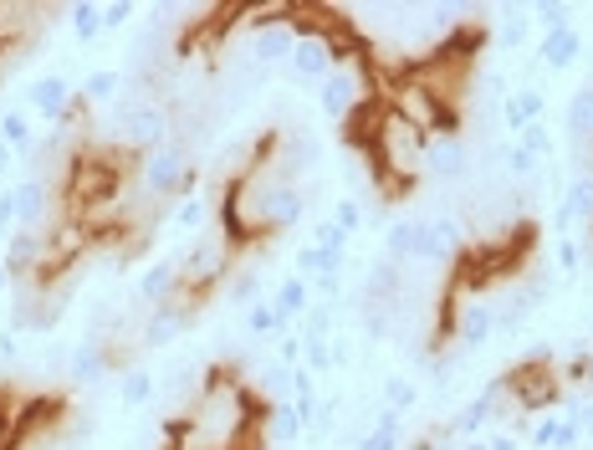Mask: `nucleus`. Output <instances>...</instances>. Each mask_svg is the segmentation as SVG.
<instances>
[{
	"mask_svg": "<svg viewBox=\"0 0 593 450\" xmlns=\"http://www.w3.org/2000/svg\"><path fill=\"white\" fill-rule=\"evenodd\" d=\"M256 394L231 369H205V384L184 409V436L175 450H246L256 430Z\"/></svg>",
	"mask_w": 593,
	"mask_h": 450,
	"instance_id": "f257e3e1",
	"label": "nucleus"
},
{
	"mask_svg": "<svg viewBox=\"0 0 593 450\" xmlns=\"http://www.w3.org/2000/svg\"><path fill=\"white\" fill-rule=\"evenodd\" d=\"M369 119H373V175L394 195H404L415 180H425V144H430V134L404 119L394 103L369 108Z\"/></svg>",
	"mask_w": 593,
	"mask_h": 450,
	"instance_id": "f03ea898",
	"label": "nucleus"
},
{
	"mask_svg": "<svg viewBox=\"0 0 593 450\" xmlns=\"http://www.w3.org/2000/svg\"><path fill=\"white\" fill-rule=\"evenodd\" d=\"M231 261H236V246H231V236H225L221 225L205 230V236H194L190 246L179 251V292L190 297V307H200V302L221 286Z\"/></svg>",
	"mask_w": 593,
	"mask_h": 450,
	"instance_id": "7ed1b4c3",
	"label": "nucleus"
},
{
	"mask_svg": "<svg viewBox=\"0 0 593 450\" xmlns=\"http://www.w3.org/2000/svg\"><path fill=\"white\" fill-rule=\"evenodd\" d=\"M317 108H323V119L343 123V128H348L363 108H373V77H369V57H363V52H343L338 67H333L327 82L317 88Z\"/></svg>",
	"mask_w": 593,
	"mask_h": 450,
	"instance_id": "20e7f679",
	"label": "nucleus"
},
{
	"mask_svg": "<svg viewBox=\"0 0 593 450\" xmlns=\"http://www.w3.org/2000/svg\"><path fill=\"white\" fill-rule=\"evenodd\" d=\"M138 184H144L148 200H184L194 195V169H190V149L184 144H164V149L144 154V169H138Z\"/></svg>",
	"mask_w": 593,
	"mask_h": 450,
	"instance_id": "39448f33",
	"label": "nucleus"
},
{
	"mask_svg": "<svg viewBox=\"0 0 593 450\" xmlns=\"http://www.w3.org/2000/svg\"><path fill=\"white\" fill-rule=\"evenodd\" d=\"M292 31H296V46H292L287 72H292V82H302V88H323L327 72H333L343 57V42L333 31H312V26H292Z\"/></svg>",
	"mask_w": 593,
	"mask_h": 450,
	"instance_id": "423d86ee",
	"label": "nucleus"
},
{
	"mask_svg": "<svg viewBox=\"0 0 593 450\" xmlns=\"http://www.w3.org/2000/svg\"><path fill=\"white\" fill-rule=\"evenodd\" d=\"M119 144L128 154H154L169 144V108L159 98H138V103H123L119 113Z\"/></svg>",
	"mask_w": 593,
	"mask_h": 450,
	"instance_id": "0eeeda50",
	"label": "nucleus"
},
{
	"mask_svg": "<svg viewBox=\"0 0 593 450\" xmlns=\"http://www.w3.org/2000/svg\"><path fill=\"white\" fill-rule=\"evenodd\" d=\"M466 251V221L450 211H435L425 221H415V261L425 267H450Z\"/></svg>",
	"mask_w": 593,
	"mask_h": 450,
	"instance_id": "6e6552de",
	"label": "nucleus"
},
{
	"mask_svg": "<svg viewBox=\"0 0 593 450\" xmlns=\"http://www.w3.org/2000/svg\"><path fill=\"white\" fill-rule=\"evenodd\" d=\"M26 103H31V113H36V119L67 128V123L82 119L88 98H72V82H67V77H61V72H46V77H36V82L26 88Z\"/></svg>",
	"mask_w": 593,
	"mask_h": 450,
	"instance_id": "1a4fd4ad",
	"label": "nucleus"
},
{
	"mask_svg": "<svg viewBox=\"0 0 593 450\" xmlns=\"http://www.w3.org/2000/svg\"><path fill=\"white\" fill-rule=\"evenodd\" d=\"M190 323H194V307L190 302H164V307H148V323H144V333H138V344L148 348V353H164V348H175L184 333H190Z\"/></svg>",
	"mask_w": 593,
	"mask_h": 450,
	"instance_id": "9d476101",
	"label": "nucleus"
},
{
	"mask_svg": "<svg viewBox=\"0 0 593 450\" xmlns=\"http://www.w3.org/2000/svg\"><path fill=\"white\" fill-rule=\"evenodd\" d=\"M450 338H456L460 353H475V348H486L496 338V313H491V302L481 297H466L460 302L456 323H450Z\"/></svg>",
	"mask_w": 593,
	"mask_h": 450,
	"instance_id": "9b49d317",
	"label": "nucleus"
},
{
	"mask_svg": "<svg viewBox=\"0 0 593 450\" xmlns=\"http://www.w3.org/2000/svg\"><path fill=\"white\" fill-rule=\"evenodd\" d=\"M496 400H502V379H491L486 390L471 394V400L450 415V425H445L450 440H475L481 430H491V420H496Z\"/></svg>",
	"mask_w": 593,
	"mask_h": 450,
	"instance_id": "f8f14e48",
	"label": "nucleus"
},
{
	"mask_svg": "<svg viewBox=\"0 0 593 450\" xmlns=\"http://www.w3.org/2000/svg\"><path fill=\"white\" fill-rule=\"evenodd\" d=\"M108 374H113V353H108L103 338H82L77 348H67V379H72L77 390H92Z\"/></svg>",
	"mask_w": 593,
	"mask_h": 450,
	"instance_id": "ddd939ff",
	"label": "nucleus"
},
{
	"mask_svg": "<svg viewBox=\"0 0 593 450\" xmlns=\"http://www.w3.org/2000/svg\"><path fill=\"white\" fill-rule=\"evenodd\" d=\"M466 169H471L466 138L460 134H430V144H425V180H460Z\"/></svg>",
	"mask_w": 593,
	"mask_h": 450,
	"instance_id": "4468645a",
	"label": "nucleus"
},
{
	"mask_svg": "<svg viewBox=\"0 0 593 450\" xmlns=\"http://www.w3.org/2000/svg\"><path fill=\"white\" fill-rule=\"evenodd\" d=\"M134 297L144 307H164V302L179 297V251L175 256H159V261H148L144 277L134 282Z\"/></svg>",
	"mask_w": 593,
	"mask_h": 450,
	"instance_id": "2eb2a0df",
	"label": "nucleus"
},
{
	"mask_svg": "<svg viewBox=\"0 0 593 450\" xmlns=\"http://www.w3.org/2000/svg\"><path fill=\"white\" fill-rule=\"evenodd\" d=\"M292 46H296L292 21H267V26L251 31V46H246V57H251L256 67H282V61H292Z\"/></svg>",
	"mask_w": 593,
	"mask_h": 450,
	"instance_id": "dca6fc26",
	"label": "nucleus"
},
{
	"mask_svg": "<svg viewBox=\"0 0 593 450\" xmlns=\"http://www.w3.org/2000/svg\"><path fill=\"white\" fill-rule=\"evenodd\" d=\"M0 267L15 277H31L36 267H46V230H15L11 240H5V256H0Z\"/></svg>",
	"mask_w": 593,
	"mask_h": 450,
	"instance_id": "f3484780",
	"label": "nucleus"
},
{
	"mask_svg": "<svg viewBox=\"0 0 593 450\" xmlns=\"http://www.w3.org/2000/svg\"><path fill=\"white\" fill-rule=\"evenodd\" d=\"M302 215H307V190H296V180L277 184V195L267 205V236H282V230L302 225Z\"/></svg>",
	"mask_w": 593,
	"mask_h": 450,
	"instance_id": "a211bd4d",
	"label": "nucleus"
},
{
	"mask_svg": "<svg viewBox=\"0 0 593 450\" xmlns=\"http://www.w3.org/2000/svg\"><path fill=\"white\" fill-rule=\"evenodd\" d=\"M537 61H542L548 72H568V67H579V61H583V36L573 26H568V31H548V36L537 42Z\"/></svg>",
	"mask_w": 593,
	"mask_h": 450,
	"instance_id": "6ab92c4d",
	"label": "nucleus"
},
{
	"mask_svg": "<svg viewBox=\"0 0 593 450\" xmlns=\"http://www.w3.org/2000/svg\"><path fill=\"white\" fill-rule=\"evenodd\" d=\"M261 430H267V446H296L307 436V420H302V409L292 400H282V405L261 409Z\"/></svg>",
	"mask_w": 593,
	"mask_h": 450,
	"instance_id": "aec40b11",
	"label": "nucleus"
},
{
	"mask_svg": "<svg viewBox=\"0 0 593 450\" xmlns=\"http://www.w3.org/2000/svg\"><path fill=\"white\" fill-rule=\"evenodd\" d=\"M542 113H548V92H537V88H522V92H512V98H502L506 134H522V128L542 123Z\"/></svg>",
	"mask_w": 593,
	"mask_h": 450,
	"instance_id": "412c9836",
	"label": "nucleus"
},
{
	"mask_svg": "<svg viewBox=\"0 0 593 450\" xmlns=\"http://www.w3.org/2000/svg\"><path fill=\"white\" fill-rule=\"evenodd\" d=\"M277 165L287 169V175H307V169H317L323 165V144L312 134H287V138H277Z\"/></svg>",
	"mask_w": 593,
	"mask_h": 450,
	"instance_id": "4be33fe9",
	"label": "nucleus"
},
{
	"mask_svg": "<svg viewBox=\"0 0 593 450\" xmlns=\"http://www.w3.org/2000/svg\"><path fill=\"white\" fill-rule=\"evenodd\" d=\"M354 450H404V415H394V409H373V420L369 430L358 436Z\"/></svg>",
	"mask_w": 593,
	"mask_h": 450,
	"instance_id": "5701e85b",
	"label": "nucleus"
},
{
	"mask_svg": "<svg viewBox=\"0 0 593 450\" xmlns=\"http://www.w3.org/2000/svg\"><path fill=\"white\" fill-rule=\"evenodd\" d=\"M271 307H277V317H282V328H296L302 313L312 307V282H302V277H282L277 292H271Z\"/></svg>",
	"mask_w": 593,
	"mask_h": 450,
	"instance_id": "b1692460",
	"label": "nucleus"
},
{
	"mask_svg": "<svg viewBox=\"0 0 593 450\" xmlns=\"http://www.w3.org/2000/svg\"><path fill=\"white\" fill-rule=\"evenodd\" d=\"M15 211H21V230H46V180L42 175L15 184Z\"/></svg>",
	"mask_w": 593,
	"mask_h": 450,
	"instance_id": "393cba45",
	"label": "nucleus"
},
{
	"mask_svg": "<svg viewBox=\"0 0 593 450\" xmlns=\"http://www.w3.org/2000/svg\"><path fill=\"white\" fill-rule=\"evenodd\" d=\"M154 369H144V363H134V369H123V379H119V405L123 409H144L148 400H154Z\"/></svg>",
	"mask_w": 593,
	"mask_h": 450,
	"instance_id": "a878e982",
	"label": "nucleus"
},
{
	"mask_svg": "<svg viewBox=\"0 0 593 450\" xmlns=\"http://www.w3.org/2000/svg\"><path fill=\"white\" fill-rule=\"evenodd\" d=\"M256 390H261V400L267 405H282V400H292V369L277 359L256 363Z\"/></svg>",
	"mask_w": 593,
	"mask_h": 450,
	"instance_id": "bb28decb",
	"label": "nucleus"
},
{
	"mask_svg": "<svg viewBox=\"0 0 593 450\" xmlns=\"http://www.w3.org/2000/svg\"><path fill=\"white\" fill-rule=\"evenodd\" d=\"M205 221H210V200L205 195H184L175 211H169L175 236H205Z\"/></svg>",
	"mask_w": 593,
	"mask_h": 450,
	"instance_id": "cd10ccee",
	"label": "nucleus"
},
{
	"mask_svg": "<svg viewBox=\"0 0 593 450\" xmlns=\"http://www.w3.org/2000/svg\"><path fill=\"white\" fill-rule=\"evenodd\" d=\"M0 144L11 154H26L36 138H31V108H5L0 113Z\"/></svg>",
	"mask_w": 593,
	"mask_h": 450,
	"instance_id": "c85d7f7f",
	"label": "nucleus"
},
{
	"mask_svg": "<svg viewBox=\"0 0 593 450\" xmlns=\"http://www.w3.org/2000/svg\"><path fill=\"white\" fill-rule=\"evenodd\" d=\"M67 21H72V36L82 46H92L98 36H103V0H77L72 11H67Z\"/></svg>",
	"mask_w": 593,
	"mask_h": 450,
	"instance_id": "c756f323",
	"label": "nucleus"
},
{
	"mask_svg": "<svg viewBox=\"0 0 593 450\" xmlns=\"http://www.w3.org/2000/svg\"><path fill=\"white\" fill-rule=\"evenodd\" d=\"M568 138L573 144H593V82L573 92V103H568Z\"/></svg>",
	"mask_w": 593,
	"mask_h": 450,
	"instance_id": "7c9ffc66",
	"label": "nucleus"
},
{
	"mask_svg": "<svg viewBox=\"0 0 593 450\" xmlns=\"http://www.w3.org/2000/svg\"><path fill=\"white\" fill-rule=\"evenodd\" d=\"M379 405L384 409H394V415H410V409L419 405V384L410 374H394V379H384V390H379Z\"/></svg>",
	"mask_w": 593,
	"mask_h": 450,
	"instance_id": "2f4dec72",
	"label": "nucleus"
},
{
	"mask_svg": "<svg viewBox=\"0 0 593 450\" xmlns=\"http://www.w3.org/2000/svg\"><path fill=\"white\" fill-rule=\"evenodd\" d=\"M384 261H415V221H394L384 230Z\"/></svg>",
	"mask_w": 593,
	"mask_h": 450,
	"instance_id": "473e14b6",
	"label": "nucleus"
},
{
	"mask_svg": "<svg viewBox=\"0 0 593 450\" xmlns=\"http://www.w3.org/2000/svg\"><path fill=\"white\" fill-rule=\"evenodd\" d=\"M240 328L251 333V338H271V333H287L282 317H277V307H271V297H267V302H251V307L240 313Z\"/></svg>",
	"mask_w": 593,
	"mask_h": 450,
	"instance_id": "72a5a7b5",
	"label": "nucleus"
},
{
	"mask_svg": "<svg viewBox=\"0 0 593 450\" xmlns=\"http://www.w3.org/2000/svg\"><path fill=\"white\" fill-rule=\"evenodd\" d=\"M558 425H563V415L558 409H537L533 425H527V450H552V440H558Z\"/></svg>",
	"mask_w": 593,
	"mask_h": 450,
	"instance_id": "f704fd0d",
	"label": "nucleus"
},
{
	"mask_svg": "<svg viewBox=\"0 0 593 450\" xmlns=\"http://www.w3.org/2000/svg\"><path fill=\"white\" fill-rule=\"evenodd\" d=\"M119 92H123V72H113V67H103V72H92L82 82V98L88 103H119Z\"/></svg>",
	"mask_w": 593,
	"mask_h": 450,
	"instance_id": "c9c22d12",
	"label": "nucleus"
},
{
	"mask_svg": "<svg viewBox=\"0 0 593 450\" xmlns=\"http://www.w3.org/2000/svg\"><path fill=\"white\" fill-rule=\"evenodd\" d=\"M302 369L312 379L317 374H333L338 363H333V338H302Z\"/></svg>",
	"mask_w": 593,
	"mask_h": 450,
	"instance_id": "e433bc0d",
	"label": "nucleus"
},
{
	"mask_svg": "<svg viewBox=\"0 0 593 450\" xmlns=\"http://www.w3.org/2000/svg\"><path fill=\"white\" fill-rule=\"evenodd\" d=\"M527 15L542 26V36H548V31H568V26H573V11L558 5V0H537V5H527Z\"/></svg>",
	"mask_w": 593,
	"mask_h": 450,
	"instance_id": "4c0bfd02",
	"label": "nucleus"
},
{
	"mask_svg": "<svg viewBox=\"0 0 593 450\" xmlns=\"http://www.w3.org/2000/svg\"><path fill=\"white\" fill-rule=\"evenodd\" d=\"M296 333L302 338H333V302H312L302 323H296Z\"/></svg>",
	"mask_w": 593,
	"mask_h": 450,
	"instance_id": "58836bf2",
	"label": "nucleus"
},
{
	"mask_svg": "<svg viewBox=\"0 0 593 450\" xmlns=\"http://www.w3.org/2000/svg\"><path fill=\"white\" fill-rule=\"evenodd\" d=\"M527 31H533L527 11H506L502 31H496V42H502V52H517V46H527Z\"/></svg>",
	"mask_w": 593,
	"mask_h": 450,
	"instance_id": "ea45409f",
	"label": "nucleus"
},
{
	"mask_svg": "<svg viewBox=\"0 0 593 450\" xmlns=\"http://www.w3.org/2000/svg\"><path fill=\"white\" fill-rule=\"evenodd\" d=\"M517 149H522V154H533L537 165H542V159L552 154V134H548V123H533V128H522V134H517Z\"/></svg>",
	"mask_w": 593,
	"mask_h": 450,
	"instance_id": "a19ab883",
	"label": "nucleus"
},
{
	"mask_svg": "<svg viewBox=\"0 0 593 450\" xmlns=\"http://www.w3.org/2000/svg\"><path fill=\"white\" fill-rule=\"evenodd\" d=\"M225 297L240 302V307H251V302H261V271L246 267V271L236 277V282H231V292H225Z\"/></svg>",
	"mask_w": 593,
	"mask_h": 450,
	"instance_id": "79ce46f5",
	"label": "nucleus"
},
{
	"mask_svg": "<svg viewBox=\"0 0 593 450\" xmlns=\"http://www.w3.org/2000/svg\"><path fill=\"white\" fill-rule=\"evenodd\" d=\"M333 225H338L343 236H354V230H363V200L343 195L338 205H333Z\"/></svg>",
	"mask_w": 593,
	"mask_h": 450,
	"instance_id": "37998d69",
	"label": "nucleus"
},
{
	"mask_svg": "<svg viewBox=\"0 0 593 450\" xmlns=\"http://www.w3.org/2000/svg\"><path fill=\"white\" fill-rule=\"evenodd\" d=\"M15 230H21V211H15V184H5V190H0V236L11 240Z\"/></svg>",
	"mask_w": 593,
	"mask_h": 450,
	"instance_id": "c03bdc74",
	"label": "nucleus"
},
{
	"mask_svg": "<svg viewBox=\"0 0 593 450\" xmlns=\"http://www.w3.org/2000/svg\"><path fill=\"white\" fill-rule=\"evenodd\" d=\"M134 15H138L134 0H108V5H103V31H123Z\"/></svg>",
	"mask_w": 593,
	"mask_h": 450,
	"instance_id": "a18cd8bd",
	"label": "nucleus"
},
{
	"mask_svg": "<svg viewBox=\"0 0 593 450\" xmlns=\"http://www.w3.org/2000/svg\"><path fill=\"white\" fill-rule=\"evenodd\" d=\"M277 363H287V369L302 363V333H296V328L282 333V344H277Z\"/></svg>",
	"mask_w": 593,
	"mask_h": 450,
	"instance_id": "49530a36",
	"label": "nucleus"
},
{
	"mask_svg": "<svg viewBox=\"0 0 593 450\" xmlns=\"http://www.w3.org/2000/svg\"><path fill=\"white\" fill-rule=\"evenodd\" d=\"M506 169H512L517 180H533V175H537V159H533V154H522L517 144H512V149H506Z\"/></svg>",
	"mask_w": 593,
	"mask_h": 450,
	"instance_id": "de8ad7c7",
	"label": "nucleus"
},
{
	"mask_svg": "<svg viewBox=\"0 0 593 450\" xmlns=\"http://www.w3.org/2000/svg\"><path fill=\"white\" fill-rule=\"evenodd\" d=\"M552 450H583V430L573 420L558 425V440H552Z\"/></svg>",
	"mask_w": 593,
	"mask_h": 450,
	"instance_id": "09e8293b",
	"label": "nucleus"
},
{
	"mask_svg": "<svg viewBox=\"0 0 593 450\" xmlns=\"http://www.w3.org/2000/svg\"><path fill=\"white\" fill-rule=\"evenodd\" d=\"M558 271H568V277L579 271V246H573V236L558 240Z\"/></svg>",
	"mask_w": 593,
	"mask_h": 450,
	"instance_id": "8fccbe9b",
	"label": "nucleus"
},
{
	"mask_svg": "<svg viewBox=\"0 0 593 450\" xmlns=\"http://www.w3.org/2000/svg\"><path fill=\"white\" fill-rule=\"evenodd\" d=\"M292 400H317V390H312V374L296 363L292 369Z\"/></svg>",
	"mask_w": 593,
	"mask_h": 450,
	"instance_id": "3c124183",
	"label": "nucleus"
},
{
	"mask_svg": "<svg viewBox=\"0 0 593 450\" xmlns=\"http://www.w3.org/2000/svg\"><path fill=\"white\" fill-rule=\"evenodd\" d=\"M15 353H21V344H15V333L5 328L0 333V359H15Z\"/></svg>",
	"mask_w": 593,
	"mask_h": 450,
	"instance_id": "603ef678",
	"label": "nucleus"
},
{
	"mask_svg": "<svg viewBox=\"0 0 593 450\" xmlns=\"http://www.w3.org/2000/svg\"><path fill=\"white\" fill-rule=\"evenodd\" d=\"M456 450H491V446H486L481 436H475V440H456Z\"/></svg>",
	"mask_w": 593,
	"mask_h": 450,
	"instance_id": "864d4df0",
	"label": "nucleus"
},
{
	"mask_svg": "<svg viewBox=\"0 0 593 450\" xmlns=\"http://www.w3.org/2000/svg\"><path fill=\"white\" fill-rule=\"evenodd\" d=\"M0 175H11V149L0 144Z\"/></svg>",
	"mask_w": 593,
	"mask_h": 450,
	"instance_id": "5fc2aeb1",
	"label": "nucleus"
},
{
	"mask_svg": "<svg viewBox=\"0 0 593 450\" xmlns=\"http://www.w3.org/2000/svg\"><path fill=\"white\" fill-rule=\"evenodd\" d=\"M5 286H11V271H5V267H0V292H5Z\"/></svg>",
	"mask_w": 593,
	"mask_h": 450,
	"instance_id": "6e6d98bb",
	"label": "nucleus"
}]
</instances>
